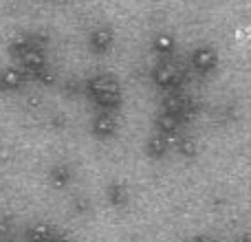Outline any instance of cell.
Returning <instances> with one entry per match:
<instances>
[{
    "mask_svg": "<svg viewBox=\"0 0 251 242\" xmlns=\"http://www.w3.org/2000/svg\"><path fill=\"white\" fill-rule=\"evenodd\" d=\"M25 82V73L20 69H7L0 75V91H13V88H20Z\"/></svg>",
    "mask_w": 251,
    "mask_h": 242,
    "instance_id": "cell-1",
    "label": "cell"
},
{
    "mask_svg": "<svg viewBox=\"0 0 251 242\" xmlns=\"http://www.w3.org/2000/svg\"><path fill=\"white\" fill-rule=\"evenodd\" d=\"M2 242H16V240H2Z\"/></svg>",
    "mask_w": 251,
    "mask_h": 242,
    "instance_id": "cell-2",
    "label": "cell"
}]
</instances>
